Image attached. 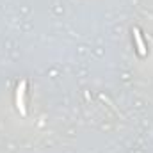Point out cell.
Instances as JSON below:
<instances>
[{
  "label": "cell",
  "mask_w": 153,
  "mask_h": 153,
  "mask_svg": "<svg viewBox=\"0 0 153 153\" xmlns=\"http://www.w3.org/2000/svg\"><path fill=\"white\" fill-rule=\"evenodd\" d=\"M25 91H27V82L22 80L20 85H18V89H16V107H18V111H20V114L22 116H27L25 102H23V98H25Z\"/></svg>",
  "instance_id": "1"
},
{
  "label": "cell",
  "mask_w": 153,
  "mask_h": 153,
  "mask_svg": "<svg viewBox=\"0 0 153 153\" xmlns=\"http://www.w3.org/2000/svg\"><path fill=\"white\" fill-rule=\"evenodd\" d=\"M134 39H135V46H137V52H139V55H146V46H144V41H143V36H141V32H139V29L135 27L134 29Z\"/></svg>",
  "instance_id": "2"
}]
</instances>
